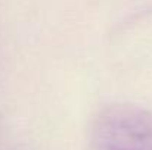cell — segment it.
Here are the masks:
<instances>
[{"instance_id":"6da1fadb","label":"cell","mask_w":152,"mask_h":150,"mask_svg":"<svg viewBox=\"0 0 152 150\" xmlns=\"http://www.w3.org/2000/svg\"><path fill=\"white\" fill-rule=\"evenodd\" d=\"M93 150H152V113L132 104H114L98 115Z\"/></svg>"}]
</instances>
